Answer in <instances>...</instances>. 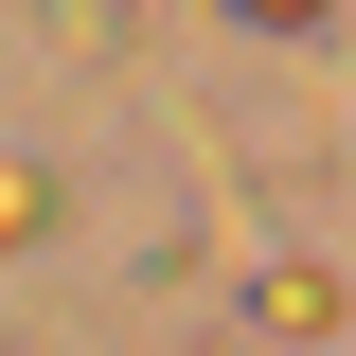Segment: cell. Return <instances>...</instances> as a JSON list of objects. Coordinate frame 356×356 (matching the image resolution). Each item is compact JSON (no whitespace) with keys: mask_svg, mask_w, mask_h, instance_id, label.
<instances>
[{"mask_svg":"<svg viewBox=\"0 0 356 356\" xmlns=\"http://www.w3.org/2000/svg\"><path fill=\"white\" fill-rule=\"evenodd\" d=\"M54 214V196H36V178H18V161H0V250H18V232H36Z\"/></svg>","mask_w":356,"mask_h":356,"instance_id":"obj_1","label":"cell"},{"mask_svg":"<svg viewBox=\"0 0 356 356\" xmlns=\"http://www.w3.org/2000/svg\"><path fill=\"white\" fill-rule=\"evenodd\" d=\"M250 18H339V0H250Z\"/></svg>","mask_w":356,"mask_h":356,"instance_id":"obj_2","label":"cell"}]
</instances>
